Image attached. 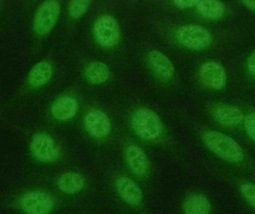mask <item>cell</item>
<instances>
[{
  "label": "cell",
  "mask_w": 255,
  "mask_h": 214,
  "mask_svg": "<svg viewBox=\"0 0 255 214\" xmlns=\"http://www.w3.org/2000/svg\"><path fill=\"white\" fill-rule=\"evenodd\" d=\"M77 109L78 104L74 98L70 96H64L54 103L52 112L56 119L66 121L76 115Z\"/></svg>",
  "instance_id": "14"
},
{
  "label": "cell",
  "mask_w": 255,
  "mask_h": 214,
  "mask_svg": "<svg viewBox=\"0 0 255 214\" xmlns=\"http://www.w3.org/2000/svg\"><path fill=\"white\" fill-rule=\"evenodd\" d=\"M244 124L249 136L255 142V112H252L246 117Z\"/></svg>",
  "instance_id": "22"
},
{
  "label": "cell",
  "mask_w": 255,
  "mask_h": 214,
  "mask_svg": "<svg viewBox=\"0 0 255 214\" xmlns=\"http://www.w3.org/2000/svg\"><path fill=\"white\" fill-rule=\"evenodd\" d=\"M148 60L153 70L160 77L168 79L173 75V65L164 54L158 51H151L148 55Z\"/></svg>",
  "instance_id": "13"
},
{
  "label": "cell",
  "mask_w": 255,
  "mask_h": 214,
  "mask_svg": "<svg viewBox=\"0 0 255 214\" xmlns=\"http://www.w3.org/2000/svg\"><path fill=\"white\" fill-rule=\"evenodd\" d=\"M85 75L91 83L101 84L107 81L110 76V70L104 63L95 61L88 64L85 70Z\"/></svg>",
  "instance_id": "17"
},
{
  "label": "cell",
  "mask_w": 255,
  "mask_h": 214,
  "mask_svg": "<svg viewBox=\"0 0 255 214\" xmlns=\"http://www.w3.org/2000/svg\"><path fill=\"white\" fill-rule=\"evenodd\" d=\"M52 68L50 63L43 61L36 64L28 74V81L33 86H40L49 81L52 77Z\"/></svg>",
  "instance_id": "15"
},
{
  "label": "cell",
  "mask_w": 255,
  "mask_h": 214,
  "mask_svg": "<svg viewBox=\"0 0 255 214\" xmlns=\"http://www.w3.org/2000/svg\"><path fill=\"white\" fill-rule=\"evenodd\" d=\"M173 3L178 8L185 9L196 6L198 1H196V0H177V1H174Z\"/></svg>",
  "instance_id": "23"
},
{
  "label": "cell",
  "mask_w": 255,
  "mask_h": 214,
  "mask_svg": "<svg viewBox=\"0 0 255 214\" xmlns=\"http://www.w3.org/2000/svg\"><path fill=\"white\" fill-rule=\"evenodd\" d=\"M21 206L27 214H48L54 208V201L49 194L34 191L25 194Z\"/></svg>",
  "instance_id": "6"
},
{
  "label": "cell",
  "mask_w": 255,
  "mask_h": 214,
  "mask_svg": "<svg viewBox=\"0 0 255 214\" xmlns=\"http://www.w3.org/2000/svg\"><path fill=\"white\" fill-rule=\"evenodd\" d=\"M94 33L97 42L103 47H113L120 40L119 25L112 16H100L94 25Z\"/></svg>",
  "instance_id": "5"
},
{
  "label": "cell",
  "mask_w": 255,
  "mask_h": 214,
  "mask_svg": "<svg viewBox=\"0 0 255 214\" xmlns=\"http://www.w3.org/2000/svg\"><path fill=\"white\" fill-rule=\"evenodd\" d=\"M31 147L34 155L41 161H53L59 155V149L55 141L43 133H39L33 137Z\"/></svg>",
  "instance_id": "8"
},
{
  "label": "cell",
  "mask_w": 255,
  "mask_h": 214,
  "mask_svg": "<svg viewBox=\"0 0 255 214\" xmlns=\"http://www.w3.org/2000/svg\"><path fill=\"white\" fill-rule=\"evenodd\" d=\"M199 76L205 86L217 90L223 89L227 82L224 68L214 61H208L204 64L199 70Z\"/></svg>",
  "instance_id": "7"
},
{
  "label": "cell",
  "mask_w": 255,
  "mask_h": 214,
  "mask_svg": "<svg viewBox=\"0 0 255 214\" xmlns=\"http://www.w3.org/2000/svg\"><path fill=\"white\" fill-rule=\"evenodd\" d=\"M216 119L225 126H234L240 124L244 120V115L239 108L229 104H221L214 109Z\"/></svg>",
  "instance_id": "12"
},
{
  "label": "cell",
  "mask_w": 255,
  "mask_h": 214,
  "mask_svg": "<svg viewBox=\"0 0 255 214\" xmlns=\"http://www.w3.org/2000/svg\"><path fill=\"white\" fill-rule=\"evenodd\" d=\"M90 1L88 0H73L68 4V12L74 19H78L88 10Z\"/></svg>",
  "instance_id": "20"
},
{
  "label": "cell",
  "mask_w": 255,
  "mask_h": 214,
  "mask_svg": "<svg viewBox=\"0 0 255 214\" xmlns=\"http://www.w3.org/2000/svg\"><path fill=\"white\" fill-rule=\"evenodd\" d=\"M196 7L198 12L202 16L211 19H220L223 16L226 10L223 2L214 0L198 1Z\"/></svg>",
  "instance_id": "16"
},
{
  "label": "cell",
  "mask_w": 255,
  "mask_h": 214,
  "mask_svg": "<svg viewBox=\"0 0 255 214\" xmlns=\"http://www.w3.org/2000/svg\"><path fill=\"white\" fill-rule=\"evenodd\" d=\"M117 188L120 195L128 204L136 206L142 200L140 188L130 178H120L117 182Z\"/></svg>",
  "instance_id": "10"
},
{
  "label": "cell",
  "mask_w": 255,
  "mask_h": 214,
  "mask_svg": "<svg viewBox=\"0 0 255 214\" xmlns=\"http://www.w3.org/2000/svg\"><path fill=\"white\" fill-rule=\"evenodd\" d=\"M58 185L60 189L64 192L73 194L82 190L84 186V180L78 173H67L59 178Z\"/></svg>",
  "instance_id": "19"
},
{
  "label": "cell",
  "mask_w": 255,
  "mask_h": 214,
  "mask_svg": "<svg viewBox=\"0 0 255 214\" xmlns=\"http://www.w3.org/2000/svg\"><path fill=\"white\" fill-rule=\"evenodd\" d=\"M210 209L209 200L202 194H192L187 199L184 205L186 214H208Z\"/></svg>",
  "instance_id": "18"
},
{
  "label": "cell",
  "mask_w": 255,
  "mask_h": 214,
  "mask_svg": "<svg viewBox=\"0 0 255 214\" xmlns=\"http://www.w3.org/2000/svg\"><path fill=\"white\" fill-rule=\"evenodd\" d=\"M241 192L245 198L255 208V184H245L241 188Z\"/></svg>",
  "instance_id": "21"
},
{
  "label": "cell",
  "mask_w": 255,
  "mask_h": 214,
  "mask_svg": "<svg viewBox=\"0 0 255 214\" xmlns=\"http://www.w3.org/2000/svg\"><path fill=\"white\" fill-rule=\"evenodd\" d=\"M61 11L59 1L49 0L42 3L34 15V28L39 34L49 32L56 23Z\"/></svg>",
  "instance_id": "4"
},
{
  "label": "cell",
  "mask_w": 255,
  "mask_h": 214,
  "mask_svg": "<svg viewBox=\"0 0 255 214\" xmlns=\"http://www.w3.org/2000/svg\"><path fill=\"white\" fill-rule=\"evenodd\" d=\"M127 158L130 169L135 174H145L148 167V158L144 151L136 145L129 146L127 149Z\"/></svg>",
  "instance_id": "11"
},
{
  "label": "cell",
  "mask_w": 255,
  "mask_h": 214,
  "mask_svg": "<svg viewBox=\"0 0 255 214\" xmlns=\"http://www.w3.org/2000/svg\"><path fill=\"white\" fill-rule=\"evenodd\" d=\"M87 132L96 138L107 136L111 131L112 124L110 119L105 112L99 109L90 111L85 119Z\"/></svg>",
  "instance_id": "9"
},
{
  "label": "cell",
  "mask_w": 255,
  "mask_h": 214,
  "mask_svg": "<svg viewBox=\"0 0 255 214\" xmlns=\"http://www.w3.org/2000/svg\"><path fill=\"white\" fill-rule=\"evenodd\" d=\"M247 65H248L249 71L255 77V52H253L251 56L249 58Z\"/></svg>",
  "instance_id": "24"
},
{
  "label": "cell",
  "mask_w": 255,
  "mask_h": 214,
  "mask_svg": "<svg viewBox=\"0 0 255 214\" xmlns=\"http://www.w3.org/2000/svg\"><path fill=\"white\" fill-rule=\"evenodd\" d=\"M177 39L186 47L200 50L208 47L211 43V34L206 28L198 25L181 27L177 31Z\"/></svg>",
  "instance_id": "3"
},
{
  "label": "cell",
  "mask_w": 255,
  "mask_h": 214,
  "mask_svg": "<svg viewBox=\"0 0 255 214\" xmlns=\"http://www.w3.org/2000/svg\"><path fill=\"white\" fill-rule=\"evenodd\" d=\"M132 128L145 140H154L161 134L162 123L155 112L146 108L137 109L132 117Z\"/></svg>",
  "instance_id": "2"
},
{
  "label": "cell",
  "mask_w": 255,
  "mask_h": 214,
  "mask_svg": "<svg viewBox=\"0 0 255 214\" xmlns=\"http://www.w3.org/2000/svg\"><path fill=\"white\" fill-rule=\"evenodd\" d=\"M243 3L255 11V1H244Z\"/></svg>",
  "instance_id": "25"
},
{
  "label": "cell",
  "mask_w": 255,
  "mask_h": 214,
  "mask_svg": "<svg viewBox=\"0 0 255 214\" xmlns=\"http://www.w3.org/2000/svg\"><path fill=\"white\" fill-rule=\"evenodd\" d=\"M203 139L213 152L228 161L238 162L244 158L242 148L238 142L223 133L209 130L205 133Z\"/></svg>",
  "instance_id": "1"
}]
</instances>
